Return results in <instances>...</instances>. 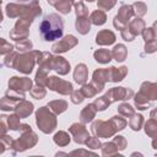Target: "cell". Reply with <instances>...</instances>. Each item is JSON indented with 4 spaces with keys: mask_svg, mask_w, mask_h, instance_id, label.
<instances>
[{
    "mask_svg": "<svg viewBox=\"0 0 157 157\" xmlns=\"http://www.w3.org/2000/svg\"><path fill=\"white\" fill-rule=\"evenodd\" d=\"M82 101H83V96L81 94V92L76 91V92L72 94V102H74V103H80V102H82Z\"/></svg>",
    "mask_w": 157,
    "mask_h": 157,
    "instance_id": "14",
    "label": "cell"
},
{
    "mask_svg": "<svg viewBox=\"0 0 157 157\" xmlns=\"http://www.w3.org/2000/svg\"><path fill=\"white\" fill-rule=\"evenodd\" d=\"M92 108H93V104H88V105L85 107V109L81 113L82 121H91L92 120V118L94 117V113H96V110L92 109Z\"/></svg>",
    "mask_w": 157,
    "mask_h": 157,
    "instance_id": "8",
    "label": "cell"
},
{
    "mask_svg": "<svg viewBox=\"0 0 157 157\" xmlns=\"http://www.w3.org/2000/svg\"><path fill=\"white\" fill-rule=\"evenodd\" d=\"M113 55H114V58H115L117 61H123L125 59V56H126V49H125V47L121 45V44L115 45L114 47V50H113Z\"/></svg>",
    "mask_w": 157,
    "mask_h": 157,
    "instance_id": "7",
    "label": "cell"
},
{
    "mask_svg": "<svg viewBox=\"0 0 157 157\" xmlns=\"http://www.w3.org/2000/svg\"><path fill=\"white\" fill-rule=\"evenodd\" d=\"M76 43H77V40L74 36H66L63 40H60L59 43L53 45V50L55 53H63V52H66L67 49H70L71 47H74Z\"/></svg>",
    "mask_w": 157,
    "mask_h": 157,
    "instance_id": "3",
    "label": "cell"
},
{
    "mask_svg": "<svg viewBox=\"0 0 157 157\" xmlns=\"http://www.w3.org/2000/svg\"><path fill=\"white\" fill-rule=\"evenodd\" d=\"M33 64H34L33 59L27 54V55H22L21 58H18V59L16 60L15 67H16V70H18V71H22V72H25V74H28V72L32 71Z\"/></svg>",
    "mask_w": 157,
    "mask_h": 157,
    "instance_id": "2",
    "label": "cell"
},
{
    "mask_svg": "<svg viewBox=\"0 0 157 157\" xmlns=\"http://www.w3.org/2000/svg\"><path fill=\"white\" fill-rule=\"evenodd\" d=\"M94 58L98 63L101 64H105L110 60V53L107 50V49H99L94 53Z\"/></svg>",
    "mask_w": 157,
    "mask_h": 157,
    "instance_id": "6",
    "label": "cell"
},
{
    "mask_svg": "<svg viewBox=\"0 0 157 157\" xmlns=\"http://www.w3.org/2000/svg\"><path fill=\"white\" fill-rule=\"evenodd\" d=\"M16 1H28V0H16Z\"/></svg>",
    "mask_w": 157,
    "mask_h": 157,
    "instance_id": "15",
    "label": "cell"
},
{
    "mask_svg": "<svg viewBox=\"0 0 157 157\" xmlns=\"http://www.w3.org/2000/svg\"><path fill=\"white\" fill-rule=\"evenodd\" d=\"M114 4H115V0H99L98 1V5L104 9H110Z\"/></svg>",
    "mask_w": 157,
    "mask_h": 157,
    "instance_id": "13",
    "label": "cell"
},
{
    "mask_svg": "<svg viewBox=\"0 0 157 157\" xmlns=\"http://www.w3.org/2000/svg\"><path fill=\"white\" fill-rule=\"evenodd\" d=\"M76 28H77V31L80 33L86 34L90 31V22H88V20H86V18H77V21H76Z\"/></svg>",
    "mask_w": 157,
    "mask_h": 157,
    "instance_id": "9",
    "label": "cell"
},
{
    "mask_svg": "<svg viewBox=\"0 0 157 157\" xmlns=\"http://www.w3.org/2000/svg\"><path fill=\"white\" fill-rule=\"evenodd\" d=\"M74 77H75V81L78 82V83H83L87 78V69L83 64H80L76 66V70L74 72Z\"/></svg>",
    "mask_w": 157,
    "mask_h": 157,
    "instance_id": "5",
    "label": "cell"
},
{
    "mask_svg": "<svg viewBox=\"0 0 157 157\" xmlns=\"http://www.w3.org/2000/svg\"><path fill=\"white\" fill-rule=\"evenodd\" d=\"M114 40L115 36L110 31H101L96 37V42L98 44H112Z\"/></svg>",
    "mask_w": 157,
    "mask_h": 157,
    "instance_id": "4",
    "label": "cell"
},
{
    "mask_svg": "<svg viewBox=\"0 0 157 157\" xmlns=\"http://www.w3.org/2000/svg\"><path fill=\"white\" fill-rule=\"evenodd\" d=\"M91 20H92V22L94 25H103L105 22V15H104V12H102V11L98 10V11H94L92 13Z\"/></svg>",
    "mask_w": 157,
    "mask_h": 157,
    "instance_id": "10",
    "label": "cell"
},
{
    "mask_svg": "<svg viewBox=\"0 0 157 157\" xmlns=\"http://www.w3.org/2000/svg\"><path fill=\"white\" fill-rule=\"evenodd\" d=\"M108 104H109V101L107 99V96H105V97H101V98L96 99V102H94V105L97 107L96 109H98V110L105 109V107H107Z\"/></svg>",
    "mask_w": 157,
    "mask_h": 157,
    "instance_id": "11",
    "label": "cell"
},
{
    "mask_svg": "<svg viewBox=\"0 0 157 157\" xmlns=\"http://www.w3.org/2000/svg\"><path fill=\"white\" fill-rule=\"evenodd\" d=\"M64 23L60 16L56 13L48 15L39 26V32L44 40H55L63 36Z\"/></svg>",
    "mask_w": 157,
    "mask_h": 157,
    "instance_id": "1",
    "label": "cell"
},
{
    "mask_svg": "<svg viewBox=\"0 0 157 157\" xmlns=\"http://www.w3.org/2000/svg\"><path fill=\"white\" fill-rule=\"evenodd\" d=\"M87 1H94V0H87Z\"/></svg>",
    "mask_w": 157,
    "mask_h": 157,
    "instance_id": "16",
    "label": "cell"
},
{
    "mask_svg": "<svg viewBox=\"0 0 157 157\" xmlns=\"http://www.w3.org/2000/svg\"><path fill=\"white\" fill-rule=\"evenodd\" d=\"M50 104L56 105V108H54V110L56 113H61V112H64L66 109V103L64 101H55V102H52Z\"/></svg>",
    "mask_w": 157,
    "mask_h": 157,
    "instance_id": "12",
    "label": "cell"
}]
</instances>
